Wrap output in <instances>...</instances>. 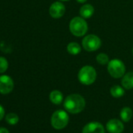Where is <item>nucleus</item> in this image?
Instances as JSON below:
<instances>
[{
  "label": "nucleus",
  "instance_id": "nucleus-1",
  "mask_svg": "<svg viewBox=\"0 0 133 133\" xmlns=\"http://www.w3.org/2000/svg\"><path fill=\"white\" fill-rule=\"evenodd\" d=\"M63 107L66 111L71 114H79L85 109V100L79 94H71L65 98Z\"/></svg>",
  "mask_w": 133,
  "mask_h": 133
},
{
  "label": "nucleus",
  "instance_id": "nucleus-2",
  "mask_svg": "<svg viewBox=\"0 0 133 133\" xmlns=\"http://www.w3.org/2000/svg\"><path fill=\"white\" fill-rule=\"evenodd\" d=\"M97 76L96 71L92 66H84L79 70L78 78V81L85 85H90L96 82Z\"/></svg>",
  "mask_w": 133,
  "mask_h": 133
},
{
  "label": "nucleus",
  "instance_id": "nucleus-3",
  "mask_svg": "<svg viewBox=\"0 0 133 133\" xmlns=\"http://www.w3.org/2000/svg\"><path fill=\"white\" fill-rule=\"evenodd\" d=\"M69 29L71 34L76 37H82L88 31V24L85 18L75 17L72 18L69 24Z\"/></svg>",
  "mask_w": 133,
  "mask_h": 133
},
{
  "label": "nucleus",
  "instance_id": "nucleus-4",
  "mask_svg": "<svg viewBox=\"0 0 133 133\" xmlns=\"http://www.w3.org/2000/svg\"><path fill=\"white\" fill-rule=\"evenodd\" d=\"M107 71L112 78H120L125 74V65L121 59H111L107 64Z\"/></svg>",
  "mask_w": 133,
  "mask_h": 133
},
{
  "label": "nucleus",
  "instance_id": "nucleus-5",
  "mask_svg": "<svg viewBox=\"0 0 133 133\" xmlns=\"http://www.w3.org/2000/svg\"><path fill=\"white\" fill-rule=\"evenodd\" d=\"M69 122V116L66 111L63 110H56L51 117V124L56 129L60 130L64 128Z\"/></svg>",
  "mask_w": 133,
  "mask_h": 133
},
{
  "label": "nucleus",
  "instance_id": "nucleus-6",
  "mask_svg": "<svg viewBox=\"0 0 133 133\" xmlns=\"http://www.w3.org/2000/svg\"><path fill=\"white\" fill-rule=\"evenodd\" d=\"M83 49L87 52H94L98 50L101 46L100 38L95 35H86L82 42Z\"/></svg>",
  "mask_w": 133,
  "mask_h": 133
},
{
  "label": "nucleus",
  "instance_id": "nucleus-7",
  "mask_svg": "<svg viewBox=\"0 0 133 133\" xmlns=\"http://www.w3.org/2000/svg\"><path fill=\"white\" fill-rule=\"evenodd\" d=\"M14 87V83L13 79L9 75H1L0 76V93L6 95L10 93Z\"/></svg>",
  "mask_w": 133,
  "mask_h": 133
},
{
  "label": "nucleus",
  "instance_id": "nucleus-8",
  "mask_svg": "<svg viewBox=\"0 0 133 133\" xmlns=\"http://www.w3.org/2000/svg\"><path fill=\"white\" fill-rule=\"evenodd\" d=\"M66 9H65V6L60 3V2H55L53 3L49 10V15L55 19H58L62 17L64 14H65Z\"/></svg>",
  "mask_w": 133,
  "mask_h": 133
},
{
  "label": "nucleus",
  "instance_id": "nucleus-9",
  "mask_svg": "<svg viewBox=\"0 0 133 133\" xmlns=\"http://www.w3.org/2000/svg\"><path fill=\"white\" fill-rule=\"evenodd\" d=\"M106 128L110 133H121L124 131V124L118 119H111L107 124Z\"/></svg>",
  "mask_w": 133,
  "mask_h": 133
},
{
  "label": "nucleus",
  "instance_id": "nucleus-10",
  "mask_svg": "<svg viewBox=\"0 0 133 133\" xmlns=\"http://www.w3.org/2000/svg\"><path fill=\"white\" fill-rule=\"evenodd\" d=\"M82 133H105V129L99 122L92 121L85 125L82 129Z\"/></svg>",
  "mask_w": 133,
  "mask_h": 133
},
{
  "label": "nucleus",
  "instance_id": "nucleus-11",
  "mask_svg": "<svg viewBox=\"0 0 133 133\" xmlns=\"http://www.w3.org/2000/svg\"><path fill=\"white\" fill-rule=\"evenodd\" d=\"M121 85L125 89H133V71H129L122 77Z\"/></svg>",
  "mask_w": 133,
  "mask_h": 133
},
{
  "label": "nucleus",
  "instance_id": "nucleus-12",
  "mask_svg": "<svg viewBox=\"0 0 133 133\" xmlns=\"http://www.w3.org/2000/svg\"><path fill=\"white\" fill-rule=\"evenodd\" d=\"M94 7L92 6V5L91 4H85L84 6H82L79 10V14L81 15L82 17L85 18V19H89L90 18L93 14H94Z\"/></svg>",
  "mask_w": 133,
  "mask_h": 133
},
{
  "label": "nucleus",
  "instance_id": "nucleus-13",
  "mask_svg": "<svg viewBox=\"0 0 133 133\" xmlns=\"http://www.w3.org/2000/svg\"><path fill=\"white\" fill-rule=\"evenodd\" d=\"M49 99L53 104L59 105L63 100V93L59 90H53L49 94Z\"/></svg>",
  "mask_w": 133,
  "mask_h": 133
},
{
  "label": "nucleus",
  "instance_id": "nucleus-14",
  "mask_svg": "<svg viewBox=\"0 0 133 133\" xmlns=\"http://www.w3.org/2000/svg\"><path fill=\"white\" fill-rule=\"evenodd\" d=\"M132 115H133L132 110L128 107L122 108L120 112V117L124 122H128L131 119Z\"/></svg>",
  "mask_w": 133,
  "mask_h": 133
},
{
  "label": "nucleus",
  "instance_id": "nucleus-15",
  "mask_svg": "<svg viewBox=\"0 0 133 133\" xmlns=\"http://www.w3.org/2000/svg\"><path fill=\"white\" fill-rule=\"evenodd\" d=\"M66 50H68V53L75 56V55H78L81 52L82 47L78 43L72 42L68 45V46H66Z\"/></svg>",
  "mask_w": 133,
  "mask_h": 133
},
{
  "label": "nucleus",
  "instance_id": "nucleus-16",
  "mask_svg": "<svg viewBox=\"0 0 133 133\" xmlns=\"http://www.w3.org/2000/svg\"><path fill=\"white\" fill-rule=\"evenodd\" d=\"M110 94L114 98H120L124 96V89L123 87L120 85H114L110 89Z\"/></svg>",
  "mask_w": 133,
  "mask_h": 133
},
{
  "label": "nucleus",
  "instance_id": "nucleus-17",
  "mask_svg": "<svg viewBox=\"0 0 133 133\" xmlns=\"http://www.w3.org/2000/svg\"><path fill=\"white\" fill-rule=\"evenodd\" d=\"M6 121L8 124H10L11 125H14V124H17L18 123L19 117L17 114H16L14 113H10L6 116Z\"/></svg>",
  "mask_w": 133,
  "mask_h": 133
},
{
  "label": "nucleus",
  "instance_id": "nucleus-18",
  "mask_svg": "<svg viewBox=\"0 0 133 133\" xmlns=\"http://www.w3.org/2000/svg\"><path fill=\"white\" fill-rule=\"evenodd\" d=\"M96 61L99 64H101V65H106V64H108L109 63V56L106 53H103V52H101V53H99L97 56H96Z\"/></svg>",
  "mask_w": 133,
  "mask_h": 133
},
{
  "label": "nucleus",
  "instance_id": "nucleus-19",
  "mask_svg": "<svg viewBox=\"0 0 133 133\" xmlns=\"http://www.w3.org/2000/svg\"><path fill=\"white\" fill-rule=\"evenodd\" d=\"M8 66L9 64L7 59L3 56H0V74L6 72L8 69Z\"/></svg>",
  "mask_w": 133,
  "mask_h": 133
},
{
  "label": "nucleus",
  "instance_id": "nucleus-20",
  "mask_svg": "<svg viewBox=\"0 0 133 133\" xmlns=\"http://www.w3.org/2000/svg\"><path fill=\"white\" fill-rule=\"evenodd\" d=\"M4 115H5V110L3 107L0 104V121L4 117Z\"/></svg>",
  "mask_w": 133,
  "mask_h": 133
},
{
  "label": "nucleus",
  "instance_id": "nucleus-21",
  "mask_svg": "<svg viewBox=\"0 0 133 133\" xmlns=\"http://www.w3.org/2000/svg\"><path fill=\"white\" fill-rule=\"evenodd\" d=\"M0 133H10V131L5 128H0Z\"/></svg>",
  "mask_w": 133,
  "mask_h": 133
},
{
  "label": "nucleus",
  "instance_id": "nucleus-22",
  "mask_svg": "<svg viewBox=\"0 0 133 133\" xmlns=\"http://www.w3.org/2000/svg\"><path fill=\"white\" fill-rule=\"evenodd\" d=\"M77 1L78 3H85L87 1V0H77Z\"/></svg>",
  "mask_w": 133,
  "mask_h": 133
},
{
  "label": "nucleus",
  "instance_id": "nucleus-23",
  "mask_svg": "<svg viewBox=\"0 0 133 133\" xmlns=\"http://www.w3.org/2000/svg\"><path fill=\"white\" fill-rule=\"evenodd\" d=\"M59 1H63V2H66V1H68V0H59Z\"/></svg>",
  "mask_w": 133,
  "mask_h": 133
},
{
  "label": "nucleus",
  "instance_id": "nucleus-24",
  "mask_svg": "<svg viewBox=\"0 0 133 133\" xmlns=\"http://www.w3.org/2000/svg\"><path fill=\"white\" fill-rule=\"evenodd\" d=\"M132 53H133V49H132Z\"/></svg>",
  "mask_w": 133,
  "mask_h": 133
}]
</instances>
